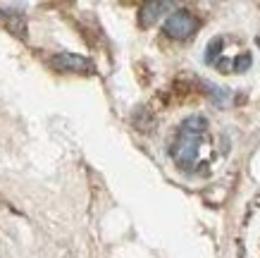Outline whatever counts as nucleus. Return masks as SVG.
<instances>
[{"mask_svg": "<svg viewBox=\"0 0 260 258\" xmlns=\"http://www.w3.org/2000/svg\"><path fill=\"white\" fill-rule=\"evenodd\" d=\"M205 129H208V122L201 115H191V118L181 122L172 144V158L184 172H193L198 167V163H201Z\"/></svg>", "mask_w": 260, "mask_h": 258, "instance_id": "obj_1", "label": "nucleus"}, {"mask_svg": "<svg viewBox=\"0 0 260 258\" xmlns=\"http://www.w3.org/2000/svg\"><path fill=\"white\" fill-rule=\"evenodd\" d=\"M198 29V19L191 15L189 10H177L172 15L167 17L165 22V34L170 39H177V41H186L191 39Z\"/></svg>", "mask_w": 260, "mask_h": 258, "instance_id": "obj_2", "label": "nucleus"}, {"mask_svg": "<svg viewBox=\"0 0 260 258\" xmlns=\"http://www.w3.org/2000/svg\"><path fill=\"white\" fill-rule=\"evenodd\" d=\"M50 65H53L57 72H77V74H79V72H81V74H88V72H93V65H91V60L81 58V55H74V53L53 55Z\"/></svg>", "mask_w": 260, "mask_h": 258, "instance_id": "obj_3", "label": "nucleus"}, {"mask_svg": "<svg viewBox=\"0 0 260 258\" xmlns=\"http://www.w3.org/2000/svg\"><path fill=\"white\" fill-rule=\"evenodd\" d=\"M172 5L170 3H146L141 8V24L143 26H150V24H155L160 17L165 15V10H170Z\"/></svg>", "mask_w": 260, "mask_h": 258, "instance_id": "obj_4", "label": "nucleus"}]
</instances>
